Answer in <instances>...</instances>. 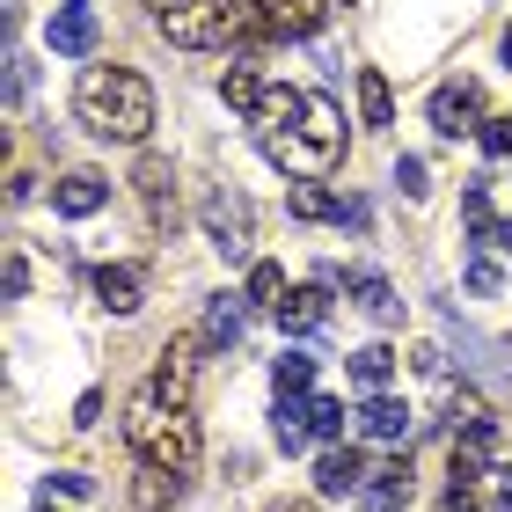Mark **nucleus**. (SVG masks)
<instances>
[{
    "label": "nucleus",
    "mask_w": 512,
    "mask_h": 512,
    "mask_svg": "<svg viewBox=\"0 0 512 512\" xmlns=\"http://www.w3.org/2000/svg\"><path fill=\"white\" fill-rule=\"evenodd\" d=\"M74 118L96 132V139H139L154 132V88L132 74V66H81L74 74Z\"/></svg>",
    "instance_id": "1"
},
{
    "label": "nucleus",
    "mask_w": 512,
    "mask_h": 512,
    "mask_svg": "<svg viewBox=\"0 0 512 512\" xmlns=\"http://www.w3.org/2000/svg\"><path fill=\"white\" fill-rule=\"evenodd\" d=\"M125 439H132V454L147 461V469H169L183 476L198 461V417L191 410H176V403H161V395H132V410H125Z\"/></svg>",
    "instance_id": "2"
},
{
    "label": "nucleus",
    "mask_w": 512,
    "mask_h": 512,
    "mask_svg": "<svg viewBox=\"0 0 512 512\" xmlns=\"http://www.w3.org/2000/svg\"><path fill=\"white\" fill-rule=\"evenodd\" d=\"M154 30L183 52H220L235 37V15H227V0H154Z\"/></svg>",
    "instance_id": "3"
},
{
    "label": "nucleus",
    "mask_w": 512,
    "mask_h": 512,
    "mask_svg": "<svg viewBox=\"0 0 512 512\" xmlns=\"http://www.w3.org/2000/svg\"><path fill=\"white\" fill-rule=\"evenodd\" d=\"M198 227H205V242H213L227 264H242L249 242H256V213H249V198H242V191H227V183L198 205Z\"/></svg>",
    "instance_id": "4"
},
{
    "label": "nucleus",
    "mask_w": 512,
    "mask_h": 512,
    "mask_svg": "<svg viewBox=\"0 0 512 512\" xmlns=\"http://www.w3.org/2000/svg\"><path fill=\"white\" fill-rule=\"evenodd\" d=\"M432 125L447 132V139H461V132H483V88H476L469 74L439 81V88H432Z\"/></svg>",
    "instance_id": "5"
},
{
    "label": "nucleus",
    "mask_w": 512,
    "mask_h": 512,
    "mask_svg": "<svg viewBox=\"0 0 512 512\" xmlns=\"http://www.w3.org/2000/svg\"><path fill=\"white\" fill-rule=\"evenodd\" d=\"M198 352H205V337H176V344H161V359H154V395L161 403H191V381H198Z\"/></svg>",
    "instance_id": "6"
},
{
    "label": "nucleus",
    "mask_w": 512,
    "mask_h": 512,
    "mask_svg": "<svg viewBox=\"0 0 512 512\" xmlns=\"http://www.w3.org/2000/svg\"><path fill=\"white\" fill-rule=\"evenodd\" d=\"M264 37H315L330 22V0H249Z\"/></svg>",
    "instance_id": "7"
},
{
    "label": "nucleus",
    "mask_w": 512,
    "mask_h": 512,
    "mask_svg": "<svg viewBox=\"0 0 512 512\" xmlns=\"http://www.w3.org/2000/svg\"><path fill=\"white\" fill-rule=\"evenodd\" d=\"M44 37H52L59 59H88V52H96V8H88V0H66Z\"/></svg>",
    "instance_id": "8"
},
{
    "label": "nucleus",
    "mask_w": 512,
    "mask_h": 512,
    "mask_svg": "<svg viewBox=\"0 0 512 512\" xmlns=\"http://www.w3.org/2000/svg\"><path fill=\"white\" fill-rule=\"evenodd\" d=\"M271 315H278V330H286V337H315L322 322H330V286H293Z\"/></svg>",
    "instance_id": "9"
},
{
    "label": "nucleus",
    "mask_w": 512,
    "mask_h": 512,
    "mask_svg": "<svg viewBox=\"0 0 512 512\" xmlns=\"http://www.w3.org/2000/svg\"><path fill=\"white\" fill-rule=\"evenodd\" d=\"M242 330H249V300L242 293H213V300H205V344H213V352H235V344H242Z\"/></svg>",
    "instance_id": "10"
},
{
    "label": "nucleus",
    "mask_w": 512,
    "mask_h": 512,
    "mask_svg": "<svg viewBox=\"0 0 512 512\" xmlns=\"http://www.w3.org/2000/svg\"><path fill=\"white\" fill-rule=\"evenodd\" d=\"M315 491L322 498H352V491H366V454L359 447H330L315 461Z\"/></svg>",
    "instance_id": "11"
},
{
    "label": "nucleus",
    "mask_w": 512,
    "mask_h": 512,
    "mask_svg": "<svg viewBox=\"0 0 512 512\" xmlns=\"http://www.w3.org/2000/svg\"><path fill=\"white\" fill-rule=\"evenodd\" d=\"M52 205H59L66 220H88V213H103V205H110V183L96 169H74V176L52 183Z\"/></svg>",
    "instance_id": "12"
},
{
    "label": "nucleus",
    "mask_w": 512,
    "mask_h": 512,
    "mask_svg": "<svg viewBox=\"0 0 512 512\" xmlns=\"http://www.w3.org/2000/svg\"><path fill=\"white\" fill-rule=\"evenodd\" d=\"M300 139H308V147H322V154H344V110L330 103V96H308V103H300V125H293Z\"/></svg>",
    "instance_id": "13"
},
{
    "label": "nucleus",
    "mask_w": 512,
    "mask_h": 512,
    "mask_svg": "<svg viewBox=\"0 0 512 512\" xmlns=\"http://www.w3.org/2000/svg\"><path fill=\"white\" fill-rule=\"evenodd\" d=\"M96 300L110 315H139V300H147V271H139V264H103L96 271Z\"/></svg>",
    "instance_id": "14"
},
{
    "label": "nucleus",
    "mask_w": 512,
    "mask_h": 512,
    "mask_svg": "<svg viewBox=\"0 0 512 512\" xmlns=\"http://www.w3.org/2000/svg\"><path fill=\"white\" fill-rule=\"evenodd\" d=\"M359 432H366V439H381V447L410 439V403H395V395H366V410H359Z\"/></svg>",
    "instance_id": "15"
},
{
    "label": "nucleus",
    "mask_w": 512,
    "mask_h": 512,
    "mask_svg": "<svg viewBox=\"0 0 512 512\" xmlns=\"http://www.w3.org/2000/svg\"><path fill=\"white\" fill-rule=\"evenodd\" d=\"M315 395H278V410H271V432H278V447H286V454H300V447H308V439H315Z\"/></svg>",
    "instance_id": "16"
},
{
    "label": "nucleus",
    "mask_w": 512,
    "mask_h": 512,
    "mask_svg": "<svg viewBox=\"0 0 512 512\" xmlns=\"http://www.w3.org/2000/svg\"><path fill=\"white\" fill-rule=\"evenodd\" d=\"M344 286H352V300H359V308L381 322V330H388V322H403V300H395V286H388L381 271H352Z\"/></svg>",
    "instance_id": "17"
},
{
    "label": "nucleus",
    "mask_w": 512,
    "mask_h": 512,
    "mask_svg": "<svg viewBox=\"0 0 512 512\" xmlns=\"http://www.w3.org/2000/svg\"><path fill=\"white\" fill-rule=\"evenodd\" d=\"M139 198H147L154 227H169V220H176V176L161 169V161H139Z\"/></svg>",
    "instance_id": "18"
},
{
    "label": "nucleus",
    "mask_w": 512,
    "mask_h": 512,
    "mask_svg": "<svg viewBox=\"0 0 512 512\" xmlns=\"http://www.w3.org/2000/svg\"><path fill=\"white\" fill-rule=\"evenodd\" d=\"M176 498H183V483H176L169 469H139V483H132V512H176Z\"/></svg>",
    "instance_id": "19"
},
{
    "label": "nucleus",
    "mask_w": 512,
    "mask_h": 512,
    "mask_svg": "<svg viewBox=\"0 0 512 512\" xmlns=\"http://www.w3.org/2000/svg\"><path fill=\"white\" fill-rule=\"evenodd\" d=\"M447 417H454V439H469V432H491V403H483L476 388H454V395H447Z\"/></svg>",
    "instance_id": "20"
},
{
    "label": "nucleus",
    "mask_w": 512,
    "mask_h": 512,
    "mask_svg": "<svg viewBox=\"0 0 512 512\" xmlns=\"http://www.w3.org/2000/svg\"><path fill=\"white\" fill-rule=\"evenodd\" d=\"M293 220H344V198L337 191H322V183H293Z\"/></svg>",
    "instance_id": "21"
},
{
    "label": "nucleus",
    "mask_w": 512,
    "mask_h": 512,
    "mask_svg": "<svg viewBox=\"0 0 512 512\" xmlns=\"http://www.w3.org/2000/svg\"><path fill=\"white\" fill-rule=\"evenodd\" d=\"M359 110H366V125H395V96L374 66H359Z\"/></svg>",
    "instance_id": "22"
},
{
    "label": "nucleus",
    "mask_w": 512,
    "mask_h": 512,
    "mask_svg": "<svg viewBox=\"0 0 512 512\" xmlns=\"http://www.w3.org/2000/svg\"><path fill=\"white\" fill-rule=\"evenodd\" d=\"M388 374H395V352H388V344H366V352H352V381L359 388H388Z\"/></svg>",
    "instance_id": "23"
},
{
    "label": "nucleus",
    "mask_w": 512,
    "mask_h": 512,
    "mask_svg": "<svg viewBox=\"0 0 512 512\" xmlns=\"http://www.w3.org/2000/svg\"><path fill=\"white\" fill-rule=\"evenodd\" d=\"M271 388H278V395H308V388H315V359H308V352H286V359L271 366Z\"/></svg>",
    "instance_id": "24"
},
{
    "label": "nucleus",
    "mask_w": 512,
    "mask_h": 512,
    "mask_svg": "<svg viewBox=\"0 0 512 512\" xmlns=\"http://www.w3.org/2000/svg\"><path fill=\"white\" fill-rule=\"evenodd\" d=\"M374 498L395 512V505H410V454L403 461H388V469H374Z\"/></svg>",
    "instance_id": "25"
},
{
    "label": "nucleus",
    "mask_w": 512,
    "mask_h": 512,
    "mask_svg": "<svg viewBox=\"0 0 512 512\" xmlns=\"http://www.w3.org/2000/svg\"><path fill=\"white\" fill-rule=\"evenodd\" d=\"M286 300V271L278 264H249V308H278Z\"/></svg>",
    "instance_id": "26"
},
{
    "label": "nucleus",
    "mask_w": 512,
    "mask_h": 512,
    "mask_svg": "<svg viewBox=\"0 0 512 512\" xmlns=\"http://www.w3.org/2000/svg\"><path fill=\"white\" fill-rule=\"evenodd\" d=\"M220 96H227V103H235L242 118H249V110H256V96H264V81H256L249 66H227V74H220Z\"/></svg>",
    "instance_id": "27"
},
{
    "label": "nucleus",
    "mask_w": 512,
    "mask_h": 512,
    "mask_svg": "<svg viewBox=\"0 0 512 512\" xmlns=\"http://www.w3.org/2000/svg\"><path fill=\"white\" fill-rule=\"evenodd\" d=\"M461 220H469L476 242H498V220H491V198H483V183H469V198H461Z\"/></svg>",
    "instance_id": "28"
},
{
    "label": "nucleus",
    "mask_w": 512,
    "mask_h": 512,
    "mask_svg": "<svg viewBox=\"0 0 512 512\" xmlns=\"http://www.w3.org/2000/svg\"><path fill=\"white\" fill-rule=\"evenodd\" d=\"M315 439H330V447H337V439H344V403H337V395H315Z\"/></svg>",
    "instance_id": "29"
},
{
    "label": "nucleus",
    "mask_w": 512,
    "mask_h": 512,
    "mask_svg": "<svg viewBox=\"0 0 512 512\" xmlns=\"http://www.w3.org/2000/svg\"><path fill=\"white\" fill-rule=\"evenodd\" d=\"M498 286H505V271H498V256H483V249H476V256H469V293H483V300H491Z\"/></svg>",
    "instance_id": "30"
},
{
    "label": "nucleus",
    "mask_w": 512,
    "mask_h": 512,
    "mask_svg": "<svg viewBox=\"0 0 512 512\" xmlns=\"http://www.w3.org/2000/svg\"><path fill=\"white\" fill-rule=\"evenodd\" d=\"M395 183H403V198H425V191H432V183H425V161H417V154L395 161Z\"/></svg>",
    "instance_id": "31"
},
{
    "label": "nucleus",
    "mask_w": 512,
    "mask_h": 512,
    "mask_svg": "<svg viewBox=\"0 0 512 512\" xmlns=\"http://www.w3.org/2000/svg\"><path fill=\"white\" fill-rule=\"evenodd\" d=\"M483 154H512V118H483Z\"/></svg>",
    "instance_id": "32"
},
{
    "label": "nucleus",
    "mask_w": 512,
    "mask_h": 512,
    "mask_svg": "<svg viewBox=\"0 0 512 512\" xmlns=\"http://www.w3.org/2000/svg\"><path fill=\"white\" fill-rule=\"evenodd\" d=\"M22 96H30V66L8 52V103H22Z\"/></svg>",
    "instance_id": "33"
},
{
    "label": "nucleus",
    "mask_w": 512,
    "mask_h": 512,
    "mask_svg": "<svg viewBox=\"0 0 512 512\" xmlns=\"http://www.w3.org/2000/svg\"><path fill=\"white\" fill-rule=\"evenodd\" d=\"M30 293V264H22V256H8V300H22Z\"/></svg>",
    "instance_id": "34"
},
{
    "label": "nucleus",
    "mask_w": 512,
    "mask_h": 512,
    "mask_svg": "<svg viewBox=\"0 0 512 512\" xmlns=\"http://www.w3.org/2000/svg\"><path fill=\"white\" fill-rule=\"evenodd\" d=\"M96 417H103V395H96V388H88V395H81V403H74V425H96Z\"/></svg>",
    "instance_id": "35"
},
{
    "label": "nucleus",
    "mask_w": 512,
    "mask_h": 512,
    "mask_svg": "<svg viewBox=\"0 0 512 512\" xmlns=\"http://www.w3.org/2000/svg\"><path fill=\"white\" fill-rule=\"evenodd\" d=\"M52 483H59V491H66V498H88V491H96V483H88L81 469H66V476H52Z\"/></svg>",
    "instance_id": "36"
},
{
    "label": "nucleus",
    "mask_w": 512,
    "mask_h": 512,
    "mask_svg": "<svg viewBox=\"0 0 512 512\" xmlns=\"http://www.w3.org/2000/svg\"><path fill=\"white\" fill-rule=\"evenodd\" d=\"M498 512H512V476H498V498H491Z\"/></svg>",
    "instance_id": "37"
},
{
    "label": "nucleus",
    "mask_w": 512,
    "mask_h": 512,
    "mask_svg": "<svg viewBox=\"0 0 512 512\" xmlns=\"http://www.w3.org/2000/svg\"><path fill=\"white\" fill-rule=\"evenodd\" d=\"M498 249H505V256H512V227H498Z\"/></svg>",
    "instance_id": "38"
},
{
    "label": "nucleus",
    "mask_w": 512,
    "mask_h": 512,
    "mask_svg": "<svg viewBox=\"0 0 512 512\" xmlns=\"http://www.w3.org/2000/svg\"><path fill=\"white\" fill-rule=\"evenodd\" d=\"M271 512H315V505H293V498H286V505H271Z\"/></svg>",
    "instance_id": "39"
}]
</instances>
